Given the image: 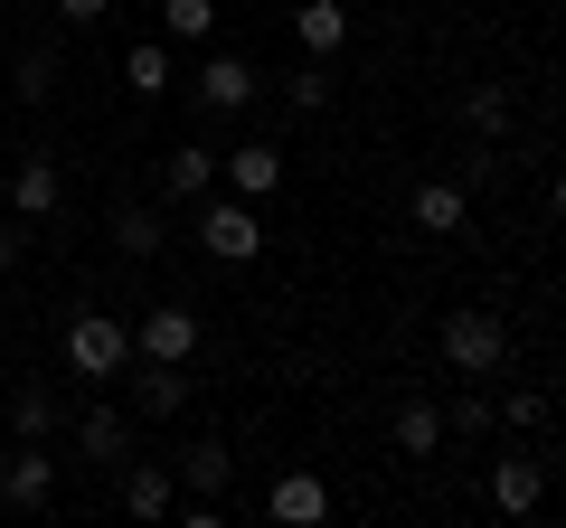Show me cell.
Returning a JSON list of instances; mask_svg holds the SVG:
<instances>
[{
    "label": "cell",
    "instance_id": "cell-1",
    "mask_svg": "<svg viewBox=\"0 0 566 528\" xmlns=\"http://www.w3.org/2000/svg\"><path fill=\"white\" fill-rule=\"evenodd\" d=\"M501 359H510V321L501 311H482V303L444 311V368L453 378H501Z\"/></svg>",
    "mask_w": 566,
    "mask_h": 528
},
{
    "label": "cell",
    "instance_id": "cell-2",
    "mask_svg": "<svg viewBox=\"0 0 566 528\" xmlns=\"http://www.w3.org/2000/svg\"><path fill=\"white\" fill-rule=\"evenodd\" d=\"M66 368L95 387H114L123 368H133V321H114V311H76L66 321Z\"/></svg>",
    "mask_w": 566,
    "mask_h": 528
},
{
    "label": "cell",
    "instance_id": "cell-3",
    "mask_svg": "<svg viewBox=\"0 0 566 528\" xmlns=\"http://www.w3.org/2000/svg\"><path fill=\"white\" fill-rule=\"evenodd\" d=\"M189 236H199V255H218V264H255V255H264V218H255V199H208Z\"/></svg>",
    "mask_w": 566,
    "mask_h": 528
},
{
    "label": "cell",
    "instance_id": "cell-4",
    "mask_svg": "<svg viewBox=\"0 0 566 528\" xmlns=\"http://www.w3.org/2000/svg\"><path fill=\"white\" fill-rule=\"evenodd\" d=\"M189 95H199V114H255V95H264V66L255 57H237V47H218V57L199 66V85H189Z\"/></svg>",
    "mask_w": 566,
    "mask_h": 528
},
{
    "label": "cell",
    "instance_id": "cell-5",
    "mask_svg": "<svg viewBox=\"0 0 566 528\" xmlns=\"http://www.w3.org/2000/svg\"><path fill=\"white\" fill-rule=\"evenodd\" d=\"M199 340H208V321L189 303H161L133 321V359H199Z\"/></svg>",
    "mask_w": 566,
    "mask_h": 528
},
{
    "label": "cell",
    "instance_id": "cell-6",
    "mask_svg": "<svg viewBox=\"0 0 566 528\" xmlns=\"http://www.w3.org/2000/svg\"><path fill=\"white\" fill-rule=\"evenodd\" d=\"M189 397H199V378H189V359H142V378H133V415H151V425H170V415H189Z\"/></svg>",
    "mask_w": 566,
    "mask_h": 528
},
{
    "label": "cell",
    "instance_id": "cell-7",
    "mask_svg": "<svg viewBox=\"0 0 566 528\" xmlns=\"http://www.w3.org/2000/svg\"><path fill=\"white\" fill-rule=\"evenodd\" d=\"M48 500H57V453L20 444L10 463H0V509H48Z\"/></svg>",
    "mask_w": 566,
    "mask_h": 528
},
{
    "label": "cell",
    "instance_id": "cell-8",
    "mask_svg": "<svg viewBox=\"0 0 566 528\" xmlns=\"http://www.w3.org/2000/svg\"><path fill=\"white\" fill-rule=\"evenodd\" d=\"M170 472H180L189 500H227V482H237V453H227L218 434H189V444L170 453Z\"/></svg>",
    "mask_w": 566,
    "mask_h": 528
},
{
    "label": "cell",
    "instance_id": "cell-9",
    "mask_svg": "<svg viewBox=\"0 0 566 528\" xmlns=\"http://www.w3.org/2000/svg\"><path fill=\"white\" fill-rule=\"evenodd\" d=\"M57 208H66V170L48 161V151H29L20 180H10V218H20V226H48Z\"/></svg>",
    "mask_w": 566,
    "mask_h": 528
},
{
    "label": "cell",
    "instance_id": "cell-10",
    "mask_svg": "<svg viewBox=\"0 0 566 528\" xmlns=\"http://www.w3.org/2000/svg\"><path fill=\"white\" fill-rule=\"evenodd\" d=\"M104 236H114V255H133V264H151L170 245V208H151V199H123L114 218H104Z\"/></svg>",
    "mask_w": 566,
    "mask_h": 528
},
{
    "label": "cell",
    "instance_id": "cell-11",
    "mask_svg": "<svg viewBox=\"0 0 566 528\" xmlns=\"http://www.w3.org/2000/svg\"><path fill=\"white\" fill-rule=\"evenodd\" d=\"M218 180H227V199H274L283 189V151L274 142H237V151H218Z\"/></svg>",
    "mask_w": 566,
    "mask_h": 528
},
{
    "label": "cell",
    "instance_id": "cell-12",
    "mask_svg": "<svg viewBox=\"0 0 566 528\" xmlns=\"http://www.w3.org/2000/svg\"><path fill=\"white\" fill-rule=\"evenodd\" d=\"M76 453L95 472H123V463H133V415H123V406H85L76 415Z\"/></svg>",
    "mask_w": 566,
    "mask_h": 528
},
{
    "label": "cell",
    "instance_id": "cell-13",
    "mask_svg": "<svg viewBox=\"0 0 566 528\" xmlns=\"http://www.w3.org/2000/svg\"><path fill=\"white\" fill-rule=\"evenodd\" d=\"M406 218H416V236H463L472 189H463V180H424L416 199H406Z\"/></svg>",
    "mask_w": 566,
    "mask_h": 528
},
{
    "label": "cell",
    "instance_id": "cell-14",
    "mask_svg": "<svg viewBox=\"0 0 566 528\" xmlns=\"http://www.w3.org/2000/svg\"><path fill=\"white\" fill-rule=\"evenodd\" d=\"M208 189H218V151L208 142H180L161 161V208H189V199H208Z\"/></svg>",
    "mask_w": 566,
    "mask_h": 528
},
{
    "label": "cell",
    "instance_id": "cell-15",
    "mask_svg": "<svg viewBox=\"0 0 566 528\" xmlns=\"http://www.w3.org/2000/svg\"><path fill=\"white\" fill-rule=\"evenodd\" d=\"M123 509L133 519H170L180 509V472L170 463H123Z\"/></svg>",
    "mask_w": 566,
    "mask_h": 528
},
{
    "label": "cell",
    "instance_id": "cell-16",
    "mask_svg": "<svg viewBox=\"0 0 566 528\" xmlns=\"http://www.w3.org/2000/svg\"><path fill=\"white\" fill-rule=\"evenodd\" d=\"M264 509H274L283 528H312V519H331V482L322 472H283V482L264 490Z\"/></svg>",
    "mask_w": 566,
    "mask_h": 528
},
{
    "label": "cell",
    "instance_id": "cell-17",
    "mask_svg": "<svg viewBox=\"0 0 566 528\" xmlns=\"http://www.w3.org/2000/svg\"><path fill=\"white\" fill-rule=\"evenodd\" d=\"M387 434H397V453H406V463H424V453L444 444V406H434V397H397Z\"/></svg>",
    "mask_w": 566,
    "mask_h": 528
},
{
    "label": "cell",
    "instance_id": "cell-18",
    "mask_svg": "<svg viewBox=\"0 0 566 528\" xmlns=\"http://www.w3.org/2000/svg\"><path fill=\"white\" fill-rule=\"evenodd\" d=\"M547 500V463H491V509H510V519H528V509Z\"/></svg>",
    "mask_w": 566,
    "mask_h": 528
},
{
    "label": "cell",
    "instance_id": "cell-19",
    "mask_svg": "<svg viewBox=\"0 0 566 528\" xmlns=\"http://www.w3.org/2000/svg\"><path fill=\"white\" fill-rule=\"evenodd\" d=\"M293 39H303V57H340L349 47V10L340 0H303V10H293Z\"/></svg>",
    "mask_w": 566,
    "mask_h": 528
},
{
    "label": "cell",
    "instance_id": "cell-20",
    "mask_svg": "<svg viewBox=\"0 0 566 528\" xmlns=\"http://www.w3.org/2000/svg\"><path fill=\"white\" fill-rule=\"evenodd\" d=\"M283 85V104H293V114H331V95H340V76H331V57H303V66H293V76H274Z\"/></svg>",
    "mask_w": 566,
    "mask_h": 528
},
{
    "label": "cell",
    "instance_id": "cell-21",
    "mask_svg": "<svg viewBox=\"0 0 566 528\" xmlns=\"http://www.w3.org/2000/svg\"><path fill=\"white\" fill-rule=\"evenodd\" d=\"M463 123H472V142H501L510 123H520V95H510V85H472V95H463Z\"/></svg>",
    "mask_w": 566,
    "mask_h": 528
},
{
    "label": "cell",
    "instance_id": "cell-22",
    "mask_svg": "<svg viewBox=\"0 0 566 528\" xmlns=\"http://www.w3.org/2000/svg\"><path fill=\"white\" fill-rule=\"evenodd\" d=\"M10 434H20V444H48V434H57V397H48V387H10Z\"/></svg>",
    "mask_w": 566,
    "mask_h": 528
},
{
    "label": "cell",
    "instance_id": "cell-23",
    "mask_svg": "<svg viewBox=\"0 0 566 528\" xmlns=\"http://www.w3.org/2000/svg\"><path fill=\"white\" fill-rule=\"evenodd\" d=\"M123 85H133V95H170V39L123 47Z\"/></svg>",
    "mask_w": 566,
    "mask_h": 528
},
{
    "label": "cell",
    "instance_id": "cell-24",
    "mask_svg": "<svg viewBox=\"0 0 566 528\" xmlns=\"http://www.w3.org/2000/svg\"><path fill=\"white\" fill-rule=\"evenodd\" d=\"M491 425H501V406H491V397H482V378H472L463 397H453V406H444V434H463V444H482Z\"/></svg>",
    "mask_w": 566,
    "mask_h": 528
},
{
    "label": "cell",
    "instance_id": "cell-25",
    "mask_svg": "<svg viewBox=\"0 0 566 528\" xmlns=\"http://www.w3.org/2000/svg\"><path fill=\"white\" fill-rule=\"evenodd\" d=\"M10 85H20V104H48V95H57V47H20Z\"/></svg>",
    "mask_w": 566,
    "mask_h": 528
},
{
    "label": "cell",
    "instance_id": "cell-26",
    "mask_svg": "<svg viewBox=\"0 0 566 528\" xmlns=\"http://www.w3.org/2000/svg\"><path fill=\"white\" fill-rule=\"evenodd\" d=\"M161 29H170L180 47H199L208 29H218V0H161Z\"/></svg>",
    "mask_w": 566,
    "mask_h": 528
},
{
    "label": "cell",
    "instance_id": "cell-27",
    "mask_svg": "<svg viewBox=\"0 0 566 528\" xmlns=\"http://www.w3.org/2000/svg\"><path fill=\"white\" fill-rule=\"evenodd\" d=\"M501 425L538 434V425H547V397H538V387H510V397H501Z\"/></svg>",
    "mask_w": 566,
    "mask_h": 528
},
{
    "label": "cell",
    "instance_id": "cell-28",
    "mask_svg": "<svg viewBox=\"0 0 566 528\" xmlns=\"http://www.w3.org/2000/svg\"><path fill=\"white\" fill-rule=\"evenodd\" d=\"M57 20L66 29H104V20H114V0H57Z\"/></svg>",
    "mask_w": 566,
    "mask_h": 528
},
{
    "label": "cell",
    "instance_id": "cell-29",
    "mask_svg": "<svg viewBox=\"0 0 566 528\" xmlns=\"http://www.w3.org/2000/svg\"><path fill=\"white\" fill-rule=\"evenodd\" d=\"M20 245H29V236H20V218H0V284H10V264H20Z\"/></svg>",
    "mask_w": 566,
    "mask_h": 528
},
{
    "label": "cell",
    "instance_id": "cell-30",
    "mask_svg": "<svg viewBox=\"0 0 566 528\" xmlns=\"http://www.w3.org/2000/svg\"><path fill=\"white\" fill-rule=\"evenodd\" d=\"M547 208H557V218H566V170H557V189H547Z\"/></svg>",
    "mask_w": 566,
    "mask_h": 528
},
{
    "label": "cell",
    "instance_id": "cell-31",
    "mask_svg": "<svg viewBox=\"0 0 566 528\" xmlns=\"http://www.w3.org/2000/svg\"><path fill=\"white\" fill-rule=\"evenodd\" d=\"M0 10H10V0H0Z\"/></svg>",
    "mask_w": 566,
    "mask_h": 528
}]
</instances>
